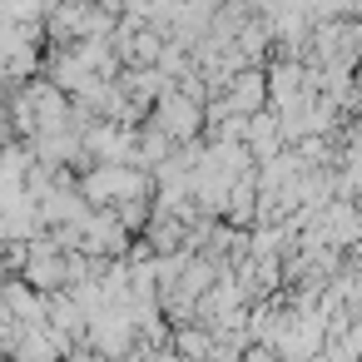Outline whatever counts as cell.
<instances>
[{"mask_svg": "<svg viewBox=\"0 0 362 362\" xmlns=\"http://www.w3.org/2000/svg\"><path fill=\"white\" fill-rule=\"evenodd\" d=\"M149 110H154V119H149V124H154L169 144H194V139L204 134V105H199L194 95H184L179 85H169Z\"/></svg>", "mask_w": 362, "mask_h": 362, "instance_id": "obj_1", "label": "cell"}]
</instances>
